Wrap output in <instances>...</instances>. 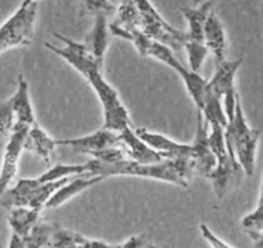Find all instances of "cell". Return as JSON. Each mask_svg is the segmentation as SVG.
Returning a JSON list of instances; mask_svg holds the SVG:
<instances>
[{
	"mask_svg": "<svg viewBox=\"0 0 263 248\" xmlns=\"http://www.w3.org/2000/svg\"><path fill=\"white\" fill-rule=\"evenodd\" d=\"M79 248H117V246H110L100 241H91V239H85Z\"/></svg>",
	"mask_w": 263,
	"mask_h": 248,
	"instance_id": "29",
	"label": "cell"
},
{
	"mask_svg": "<svg viewBox=\"0 0 263 248\" xmlns=\"http://www.w3.org/2000/svg\"><path fill=\"white\" fill-rule=\"evenodd\" d=\"M204 43L208 50L215 56L216 63L225 61L226 33L222 23L215 12L208 15L204 26Z\"/></svg>",
	"mask_w": 263,
	"mask_h": 248,
	"instance_id": "20",
	"label": "cell"
},
{
	"mask_svg": "<svg viewBox=\"0 0 263 248\" xmlns=\"http://www.w3.org/2000/svg\"><path fill=\"white\" fill-rule=\"evenodd\" d=\"M44 248H53L51 246H48V247H44Z\"/></svg>",
	"mask_w": 263,
	"mask_h": 248,
	"instance_id": "35",
	"label": "cell"
},
{
	"mask_svg": "<svg viewBox=\"0 0 263 248\" xmlns=\"http://www.w3.org/2000/svg\"><path fill=\"white\" fill-rule=\"evenodd\" d=\"M141 18V31L148 38L170 46L172 50H180L185 46L186 32L170 25L158 10L154 8L151 0H135Z\"/></svg>",
	"mask_w": 263,
	"mask_h": 248,
	"instance_id": "9",
	"label": "cell"
},
{
	"mask_svg": "<svg viewBox=\"0 0 263 248\" xmlns=\"http://www.w3.org/2000/svg\"><path fill=\"white\" fill-rule=\"evenodd\" d=\"M54 36L62 44H64L63 48H58L49 43H44V45L54 54L63 58L69 66L73 67L94 89L95 94L98 95L103 105V113H104L103 128L120 133L123 129L133 126L128 111L120 99L118 93L103 77L102 71H100L103 66L97 63L94 58L87 53L84 43H77L58 32H54Z\"/></svg>",
	"mask_w": 263,
	"mask_h": 248,
	"instance_id": "1",
	"label": "cell"
},
{
	"mask_svg": "<svg viewBox=\"0 0 263 248\" xmlns=\"http://www.w3.org/2000/svg\"><path fill=\"white\" fill-rule=\"evenodd\" d=\"M39 3L20 5L0 26V54L9 49L26 46L32 41Z\"/></svg>",
	"mask_w": 263,
	"mask_h": 248,
	"instance_id": "8",
	"label": "cell"
},
{
	"mask_svg": "<svg viewBox=\"0 0 263 248\" xmlns=\"http://www.w3.org/2000/svg\"><path fill=\"white\" fill-rule=\"evenodd\" d=\"M39 216H40V210H36V208L14 207L9 210L8 223L12 229V233L26 238L32 226L39 221Z\"/></svg>",
	"mask_w": 263,
	"mask_h": 248,
	"instance_id": "21",
	"label": "cell"
},
{
	"mask_svg": "<svg viewBox=\"0 0 263 248\" xmlns=\"http://www.w3.org/2000/svg\"><path fill=\"white\" fill-rule=\"evenodd\" d=\"M28 130L30 128L27 126L14 125L13 131L10 133L4 149V154H3L2 167H0V194L12 187L13 182L17 176L18 164H20L21 154L25 151Z\"/></svg>",
	"mask_w": 263,
	"mask_h": 248,
	"instance_id": "12",
	"label": "cell"
},
{
	"mask_svg": "<svg viewBox=\"0 0 263 248\" xmlns=\"http://www.w3.org/2000/svg\"><path fill=\"white\" fill-rule=\"evenodd\" d=\"M85 12L91 14L92 17L98 14H105L110 17L112 14H116L117 8L109 2V0H82Z\"/></svg>",
	"mask_w": 263,
	"mask_h": 248,
	"instance_id": "26",
	"label": "cell"
},
{
	"mask_svg": "<svg viewBox=\"0 0 263 248\" xmlns=\"http://www.w3.org/2000/svg\"><path fill=\"white\" fill-rule=\"evenodd\" d=\"M210 122L205 120L204 115L198 110L197 133L192 143L190 154V172L192 178L203 176L210 178L216 167V156L210 144Z\"/></svg>",
	"mask_w": 263,
	"mask_h": 248,
	"instance_id": "11",
	"label": "cell"
},
{
	"mask_svg": "<svg viewBox=\"0 0 263 248\" xmlns=\"http://www.w3.org/2000/svg\"><path fill=\"white\" fill-rule=\"evenodd\" d=\"M199 232L202 234V237L204 238V241L210 244L211 248H233L229 246L226 242H223L222 239L218 238L210 228H208L205 224H200L199 225Z\"/></svg>",
	"mask_w": 263,
	"mask_h": 248,
	"instance_id": "27",
	"label": "cell"
},
{
	"mask_svg": "<svg viewBox=\"0 0 263 248\" xmlns=\"http://www.w3.org/2000/svg\"><path fill=\"white\" fill-rule=\"evenodd\" d=\"M144 248H158L157 246H153V244H148V246H145Z\"/></svg>",
	"mask_w": 263,
	"mask_h": 248,
	"instance_id": "33",
	"label": "cell"
},
{
	"mask_svg": "<svg viewBox=\"0 0 263 248\" xmlns=\"http://www.w3.org/2000/svg\"><path fill=\"white\" fill-rule=\"evenodd\" d=\"M40 0H22V3L21 4L22 5H28V4H32V3H39Z\"/></svg>",
	"mask_w": 263,
	"mask_h": 248,
	"instance_id": "32",
	"label": "cell"
},
{
	"mask_svg": "<svg viewBox=\"0 0 263 248\" xmlns=\"http://www.w3.org/2000/svg\"><path fill=\"white\" fill-rule=\"evenodd\" d=\"M15 125V116L12 100L7 99L0 103V136H9Z\"/></svg>",
	"mask_w": 263,
	"mask_h": 248,
	"instance_id": "25",
	"label": "cell"
},
{
	"mask_svg": "<svg viewBox=\"0 0 263 248\" xmlns=\"http://www.w3.org/2000/svg\"><path fill=\"white\" fill-rule=\"evenodd\" d=\"M149 244V238L146 234H140L128 238L125 243L118 244L117 248H144Z\"/></svg>",
	"mask_w": 263,
	"mask_h": 248,
	"instance_id": "28",
	"label": "cell"
},
{
	"mask_svg": "<svg viewBox=\"0 0 263 248\" xmlns=\"http://www.w3.org/2000/svg\"><path fill=\"white\" fill-rule=\"evenodd\" d=\"M104 179L103 176H74L72 178L69 182H67L63 187L59 188L55 193L50 197V200L46 202L45 208H57L59 206L64 205L66 202H68L69 200H72L73 197H76L77 194H80L84 190L89 189L92 185L98 184L102 180Z\"/></svg>",
	"mask_w": 263,
	"mask_h": 248,
	"instance_id": "17",
	"label": "cell"
},
{
	"mask_svg": "<svg viewBox=\"0 0 263 248\" xmlns=\"http://www.w3.org/2000/svg\"><path fill=\"white\" fill-rule=\"evenodd\" d=\"M118 138H120V146L122 147L128 160L144 165H154L164 161L161 153L154 151L143 139L139 138V135L134 130V126H128L120 131Z\"/></svg>",
	"mask_w": 263,
	"mask_h": 248,
	"instance_id": "14",
	"label": "cell"
},
{
	"mask_svg": "<svg viewBox=\"0 0 263 248\" xmlns=\"http://www.w3.org/2000/svg\"><path fill=\"white\" fill-rule=\"evenodd\" d=\"M213 5L215 3L208 2L194 7L181 8L182 15L189 26L184 48L186 50L190 69L194 72H199L210 53L204 43V26L208 15L213 12Z\"/></svg>",
	"mask_w": 263,
	"mask_h": 248,
	"instance_id": "7",
	"label": "cell"
},
{
	"mask_svg": "<svg viewBox=\"0 0 263 248\" xmlns=\"http://www.w3.org/2000/svg\"><path fill=\"white\" fill-rule=\"evenodd\" d=\"M12 100L13 111L15 116V125L27 126L31 128L35 122H37L33 113L32 104L30 99V92H28V82L22 75L18 76V86L14 95L10 97Z\"/></svg>",
	"mask_w": 263,
	"mask_h": 248,
	"instance_id": "18",
	"label": "cell"
},
{
	"mask_svg": "<svg viewBox=\"0 0 263 248\" xmlns=\"http://www.w3.org/2000/svg\"><path fill=\"white\" fill-rule=\"evenodd\" d=\"M241 225L253 241H256L263 232V183L261 185L258 205H257L256 210L243 219Z\"/></svg>",
	"mask_w": 263,
	"mask_h": 248,
	"instance_id": "23",
	"label": "cell"
},
{
	"mask_svg": "<svg viewBox=\"0 0 263 248\" xmlns=\"http://www.w3.org/2000/svg\"><path fill=\"white\" fill-rule=\"evenodd\" d=\"M261 9H262V14H263V3H262V7H261Z\"/></svg>",
	"mask_w": 263,
	"mask_h": 248,
	"instance_id": "34",
	"label": "cell"
},
{
	"mask_svg": "<svg viewBox=\"0 0 263 248\" xmlns=\"http://www.w3.org/2000/svg\"><path fill=\"white\" fill-rule=\"evenodd\" d=\"M241 63H243L241 58L236 61L225 59L222 62H217L212 79L208 80V89L222 98L223 108L229 121L233 120L235 115L236 99H238V93L235 90V76Z\"/></svg>",
	"mask_w": 263,
	"mask_h": 248,
	"instance_id": "10",
	"label": "cell"
},
{
	"mask_svg": "<svg viewBox=\"0 0 263 248\" xmlns=\"http://www.w3.org/2000/svg\"><path fill=\"white\" fill-rule=\"evenodd\" d=\"M193 2H194V5H200L203 4V3H208V2L216 3V0H193Z\"/></svg>",
	"mask_w": 263,
	"mask_h": 248,
	"instance_id": "31",
	"label": "cell"
},
{
	"mask_svg": "<svg viewBox=\"0 0 263 248\" xmlns=\"http://www.w3.org/2000/svg\"><path fill=\"white\" fill-rule=\"evenodd\" d=\"M71 179L72 178H63L48 183H41L37 178L20 179L14 187H10L0 194V206L7 210L14 207H31L41 211L51 196Z\"/></svg>",
	"mask_w": 263,
	"mask_h": 248,
	"instance_id": "6",
	"label": "cell"
},
{
	"mask_svg": "<svg viewBox=\"0 0 263 248\" xmlns=\"http://www.w3.org/2000/svg\"><path fill=\"white\" fill-rule=\"evenodd\" d=\"M57 146L68 147L79 153L90 156L94 152L104 151V149L120 146V138H118V133L103 128L90 135L81 136V138L59 139L57 140Z\"/></svg>",
	"mask_w": 263,
	"mask_h": 248,
	"instance_id": "13",
	"label": "cell"
},
{
	"mask_svg": "<svg viewBox=\"0 0 263 248\" xmlns=\"http://www.w3.org/2000/svg\"><path fill=\"white\" fill-rule=\"evenodd\" d=\"M8 248H27V244H26L25 238H22V237L18 236V234L12 233Z\"/></svg>",
	"mask_w": 263,
	"mask_h": 248,
	"instance_id": "30",
	"label": "cell"
},
{
	"mask_svg": "<svg viewBox=\"0 0 263 248\" xmlns=\"http://www.w3.org/2000/svg\"><path fill=\"white\" fill-rule=\"evenodd\" d=\"M108 15L98 14L94 17V25L87 33L84 41L87 53L94 58L97 63L103 66L105 51L108 49V36H109V23Z\"/></svg>",
	"mask_w": 263,
	"mask_h": 248,
	"instance_id": "16",
	"label": "cell"
},
{
	"mask_svg": "<svg viewBox=\"0 0 263 248\" xmlns=\"http://www.w3.org/2000/svg\"><path fill=\"white\" fill-rule=\"evenodd\" d=\"M85 176H138L145 179L159 180V182L176 184L179 187L187 188L189 183L180 176L179 172L171 164V161L164 160L163 162L154 165H144L133 160H123L120 162L107 164L99 160H90L85 162Z\"/></svg>",
	"mask_w": 263,
	"mask_h": 248,
	"instance_id": "3",
	"label": "cell"
},
{
	"mask_svg": "<svg viewBox=\"0 0 263 248\" xmlns=\"http://www.w3.org/2000/svg\"><path fill=\"white\" fill-rule=\"evenodd\" d=\"M225 140L231 158L240 165L247 176H252L256 167L259 130L251 128L247 122L239 95L236 99L235 115L225 129Z\"/></svg>",
	"mask_w": 263,
	"mask_h": 248,
	"instance_id": "4",
	"label": "cell"
},
{
	"mask_svg": "<svg viewBox=\"0 0 263 248\" xmlns=\"http://www.w3.org/2000/svg\"><path fill=\"white\" fill-rule=\"evenodd\" d=\"M57 147H58L57 140H54L37 122L31 126L28 130L27 139H26L25 151L32 152L41 161H44L45 164H50L53 161Z\"/></svg>",
	"mask_w": 263,
	"mask_h": 248,
	"instance_id": "19",
	"label": "cell"
},
{
	"mask_svg": "<svg viewBox=\"0 0 263 248\" xmlns=\"http://www.w3.org/2000/svg\"><path fill=\"white\" fill-rule=\"evenodd\" d=\"M59 224H50L46 221L39 220L35 225L32 226L28 236L26 237L25 241L27 248H44L50 244L51 237L54 232L58 228Z\"/></svg>",
	"mask_w": 263,
	"mask_h": 248,
	"instance_id": "22",
	"label": "cell"
},
{
	"mask_svg": "<svg viewBox=\"0 0 263 248\" xmlns=\"http://www.w3.org/2000/svg\"><path fill=\"white\" fill-rule=\"evenodd\" d=\"M128 41H131L135 45V48L143 57H152V58L167 64L170 68L174 69L182 79L187 93L192 97L193 102L195 103L198 110H202L203 105H204L205 94H207L208 80L203 79L198 72H194L185 67L176 58L174 50L170 46L148 38L143 31H135L134 33H131Z\"/></svg>",
	"mask_w": 263,
	"mask_h": 248,
	"instance_id": "2",
	"label": "cell"
},
{
	"mask_svg": "<svg viewBox=\"0 0 263 248\" xmlns=\"http://www.w3.org/2000/svg\"><path fill=\"white\" fill-rule=\"evenodd\" d=\"M208 121V120H207ZM210 122V144L216 156V167L208 179L212 183L215 194L218 200H222L228 193L230 185L239 184L243 169L238 162L231 158L225 140V128L217 121Z\"/></svg>",
	"mask_w": 263,
	"mask_h": 248,
	"instance_id": "5",
	"label": "cell"
},
{
	"mask_svg": "<svg viewBox=\"0 0 263 248\" xmlns=\"http://www.w3.org/2000/svg\"><path fill=\"white\" fill-rule=\"evenodd\" d=\"M139 138L143 139L151 148L157 151L163 156L164 160H179L190 158L192 154V144H181L172 140L168 136L162 134L153 133L144 128H134Z\"/></svg>",
	"mask_w": 263,
	"mask_h": 248,
	"instance_id": "15",
	"label": "cell"
},
{
	"mask_svg": "<svg viewBox=\"0 0 263 248\" xmlns=\"http://www.w3.org/2000/svg\"><path fill=\"white\" fill-rule=\"evenodd\" d=\"M85 237L74 232L63 229L61 225L55 229L49 246L53 248H79L80 244L85 241Z\"/></svg>",
	"mask_w": 263,
	"mask_h": 248,
	"instance_id": "24",
	"label": "cell"
}]
</instances>
